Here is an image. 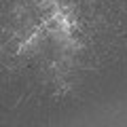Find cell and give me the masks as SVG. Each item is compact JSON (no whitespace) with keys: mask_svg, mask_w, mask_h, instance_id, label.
Returning a JSON list of instances; mask_svg holds the SVG:
<instances>
[{"mask_svg":"<svg viewBox=\"0 0 127 127\" xmlns=\"http://www.w3.org/2000/svg\"><path fill=\"white\" fill-rule=\"evenodd\" d=\"M38 2V6H45L47 11H51V9H55V6L59 4V0H36Z\"/></svg>","mask_w":127,"mask_h":127,"instance_id":"6da1fadb","label":"cell"}]
</instances>
